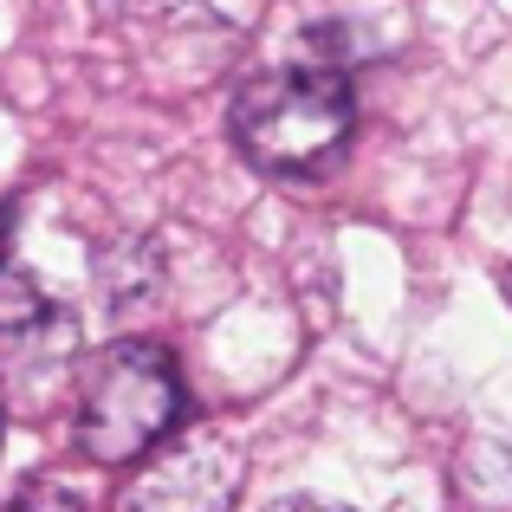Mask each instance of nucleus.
<instances>
[{
	"instance_id": "f03ea898",
	"label": "nucleus",
	"mask_w": 512,
	"mask_h": 512,
	"mask_svg": "<svg viewBox=\"0 0 512 512\" xmlns=\"http://www.w3.org/2000/svg\"><path fill=\"white\" fill-rule=\"evenodd\" d=\"M240 156L253 169L273 175H305L350 143L357 130V98H350V78L331 65H286V72L247 78L234 91V111H227Z\"/></svg>"
},
{
	"instance_id": "423d86ee",
	"label": "nucleus",
	"mask_w": 512,
	"mask_h": 512,
	"mask_svg": "<svg viewBox=\"0 0 512 512\" xmlns=\"http://www.w3.org/2000/svg\"><path fill=\"white\" fill-rule=\"evenodd\" d=\"M0 512H85V506H78V493L59 487V480H26Z\"/></svg>"
},
{
	"instance_id": "1a4fd4ad",
	"label": "nucleus",
	"mask_w": 512,
	"mask_h": 512,
	"mask_svg": "<svg viewBox=\"0 0 512 512\" xmlns=\"http://www.w3.org/2000/svg\"><path fill=\"white\" fill-rule=\"evenodd\" d=\"M0 448H7V415H0Z\"/></svg>"
},
{
	"instance_id": "f257e3e1",
	"label": "nucleus",
	"mask_w": 512,
	"mask_h": 512,
	"mask_svg": "<svg viewBox=\"0 0 512 512\" xmlns=\"http://www.w3.org/2000/svg\"><path fill=\"white\" fill-rule=\"evenodd\" d=\"M182 422V370L163 344L117 338L78 363L72 435L91 467H143Z\"/></svg>"
},
{
	"instance_id": "39448f33",
	"label": "nucleus",
	"mask_w": 512,
	"mask_h": 512,
	"mask_svg": "<svg viewBox=\"0 0 512 512\" xmlns=\"http://www.w3.org/2000/svg\"><path fill=\"white\" fill-rule=\"evenodd\" d=\"M163 286V247L143 234H124L111 247H98V292L111 305H143Z\"/></svg>"
},
{
	"instance_id": "7ed1b4c3",
	"label": "nucleus",
	"mask_w": 512,
	"mask_h": 512,
	"mask_svg": "<svg viewBox=\"0 0 512 512\" xmlns=\"http://www.w3.org/2000/svg\"><path fill=\"white\" fill-rule=\"evenodd\" d=\"M240 487H247V454L214 428H188V435H175L169 448H156L143 461L124 506L130 512H234Z\"/></svg>"
},
{
	"instance_id": "0eeeda50",
	"label": "nucleus",
	"mask_w": 512,
	"mask_h": 512,
	"mask_svg": "<svg viewBox=\"0 0 512 512\" xmlns=\"http://www.w3.org/2000/svg\"><path fill=\"white\" fill-rule=\"evenodd\" d=\"M260 512H344V506H325V500H312V493H286V500H273Z\"/></svg>"
},
{
	"instance_id": "20e7f679",
	"label": "nucleus",
	"mask_w": 512,
	"mask_h": 512,
	"mask_svg": "<svg viewBox=\"0 0 512 512\" xmlns=\"http://www.w3.org/2000/svg\"><path fill=\"white\" fill-rule=\"evenodd\" d=\"M52 312H59V305L39 292V279L13 266V201H7V208H0V344H20V338H33V331H46Z\"/></svg>"
},
{
	"instance_id": "6e6552de",
	"label": "nucleus",
	"mask_w": 512,
	"mask_h": 512,
	"mask_svg": "<svg viewBox=\"0 0 512 512\" xmlns=\"http://www.w3.org/2000/svg\"><path fill=\"white\" fill-rule=\"evenodd\" d=\"M98 7H111V13H156V7H169V0H98Z\"/></svg>"
}]
</instances>
